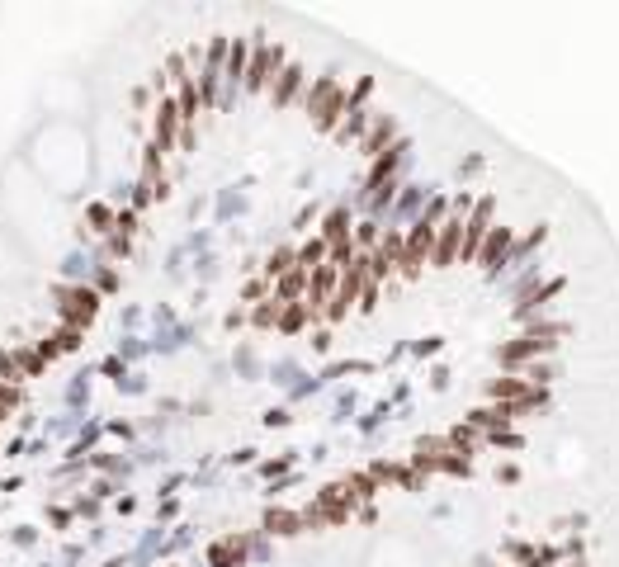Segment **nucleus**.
I'll return each instance as SVG.
<instances>
[{"mask_svg": "<svg viewBox=\"0 0 619 567\" xmlns=\"http://www.w3.org/2000/svg\"><path fill=\"white\" fill-rule=\"evenodd\" d=\"M298 80H303V71H298V66H293V71H284V76H279V85H270L275 104H289V95L298 90Z\"/></svg>", "mask_w": 619, "mask_h": 567, "instance_id": "obj_7", "label": "nucleus"}, {"mask_svg": "<svg viewBox=\"0 0 619 567\" xmlns=\"http://www.w3.org/2000/svg\"><path fill=\"white\" fill-rule=\"evenodd\" d=\"M379 567H416V548H407V544L379 548Z\"/></svg>", "mask_w": 619, "mask_h": 567, "instance_id": "obj_5", "label": "nucleus"}, {"mask_svg": "<svg viewBox=\"0 0 619 567\" xmlns=\"http://www.w3.org/2000/svg\"><path fill=\"white\" fill-rule=\"evenodd\" d=\"M506 246H511V232H506V227H492V232H487V246H482V265L497 270V260L506 255Z\"/></svg>", "mask_w": 619, "mask_h": 567, "instance_id": "obj_4", "label": "nucleus"}, {"mask_svg": "<svg viewBox=\"0 0 619 567\" xmlns=\"http://www.w3.org/2000/svg\"><path fill=\"white\" fill-rule=\"evenodd\" d=\"M307 109H312V114H317V123L326 128V123H331V118H336L340 109H345V99H340V90L331 85V80H321V85H317V95L307 99Z\"/></svg>", "mask_w": 619, "mask_h": 567, "instance_id": "obj_1", "label": "nucleus"}, {"mask_svg": "<svg viewBox=\"0 0 619 567\" xmlns=\"http://www.w3.org/2000/svg\"><path fill=\"white\" fill-rule=\"evenodd\" d=\"M340 236H345V213H331V217H326V241L340 246Z\"/></svg>", "mask_w": 619, "mask_h": 567, "instance_id": "obj_9", "label": "nucleus"}, {"mask_svg": "<svg viewBox=\"0 0 619 567\" xmlns=\"http://www.w3.org/2000/svg\"><path fill=\"white\" fill-rule=\"evenodd\" d=\"M10 402H15V392H10V388H0V411L10 407Z\"/></svg>", "mask_w": 619, "mask_h": 567, "instance_id": "obj_10", "label": "nucleus"}, {"mask_svg": "<svg viewBox=\"0 0 619 567\" xmlns=\"http://www.w3.org/2000/svg\"><path fill=\"white\" fill-rule=\"evenodd\" d=\"M61 313L71 317V322L90 317V313H95V294H85V289H71V294H61Z\"/></svg>", "mask_w": 619, "mask_h": 567, "instance_id": "obj_3", "label": "nucleus"}, {"mask_svg": "<svg viewBox=\"0 0 619 567\" xmlns=\"http://www.w3.org/2000/svg\"><path fill=\"white\" fill-rule=\"evenodd\" d=\"M463 208H468V203H459V213L449 217V222H444V227H439V260H454V255H459V232H463Z\"/></svg>", "mask_w": 619, "mask_h": 567, "instance_id": "obj_2", "label": "nucleus"}, {"mask_svg": "<svg viewBox=\"0 0 619 567\" xmlns=\"http://www.w3.org/2000/svg\"><path fill=\"white\" fill-rule=\"evenodd\" d=\"M383 137H393V123H388V118H374V133H369V142H364V147H369V152H379L383 147Z\"/></svg>", "mask_w": 619, "mask_h": 567, "instance_id": "obj_8", "label": "nucleus"}, {"mask_svg": "<svg viewBox=\"0 0 619 567\" xmlns=\"http://www.w3.org/2000/svg\"><path fill=\"white\" fill-rule=\"evenodd\" d=\"M331 284H336V265H317V274H312V303H307V308H317V303H326V294H331Z\"/></svg>", "mask_w": 619, "mask_h": 567, "instance_id": "obj_6", "label": "nucleus"}]
</instances>
